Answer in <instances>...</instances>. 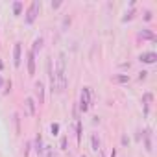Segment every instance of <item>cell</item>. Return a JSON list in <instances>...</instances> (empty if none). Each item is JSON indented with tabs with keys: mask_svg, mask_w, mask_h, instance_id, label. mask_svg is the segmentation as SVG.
Instances as JSON below:
<instances>
[{
	"mask_svg": "<svg viewBox=\"0 0 157 157\" xmlns=\"http://www.w3.org/2000/svg\"><path fill=\"white\" fill-rule=\"evenodd\" d=\"M26 113L32 117L35 115V100L33 98H26Z\"/></svg>",
	"mask_w": 157,
	"mask_h": 157,
	"instance_id": "9c48e42d",
	"label": "cell"
},
{
	"mask_svg": "<svg viewBox=\"0 0 157 157\" xmlns=\"http://www.w3.org/2000/svg\"><path fill=\"white\" fill-rule=\"evenodd\" d=\"M82 157H85V155H82Z\"/></svg>",
	"mask_w": 157,
	"mask_h": 157,
	"instance_id": "4316f807",
	"label": "cell"
},
{
	"mask_svg": "<svg viewBox=\"0 0 157 157\" xmlns=\"http://www.w3.org/2000/svg\"><path fill=\"white\" fill-rule=\"evenodd\" d=\"M91 105V87H83L82 91V98H80V109L85 113Z\"/></svg>",
	"mask_w": 157,
	"mask_h": 157,
	"instance_id": "3957f363",
	"label": "cell"
},
{
	"mask_svg": "<svg viewBox=\"0 0 157 157\" xmlns=\"http://www.w3.org/2000/svg\"><path fill=\"white\" fill-rule=\"evenodd\" d=\"M139 59H140L142 63H148V65H150V63H155V61H157V54H155V52H144V54L139 56Z\"/></svg>",
	"mask_w": 157,
	"mask_h": 157,
	"instance_id": "277c9868",
	"label": "cell"
},
{
	"mask_svg": "<svg viewBox=\"0 0 157 157\" xmlns=\"http://www.w3.org/2000/svg\"><path fill=\"white\" fill-rule=\"evenodd\" d=\"M111 80H113L115 83H128V82H129V76H128V74H120V76H113Z\"/></svg>",
	"mask_w": 157,
	"mask_h": 157,
	"instance_id": "8fae6325",
	"label": "cell"
},
{
	"mask_svg": "<svg viewBox=\"0 0 157 157\" xmlns=\"http://www.w3.org/2000/svg\"><path fill=\"white\" fill-rule=\"evenodd\" d=\"M151 100H153V94H151V93H146V94L142 96V104L146 105V113H148V105H150Z\"/></svg>",
	"mask_w": 157,
	"mask_h": 157,
	"instance_id": "5bb4252c",
	"label": "cell"
},
{
	"mask_svg": "<svg viewBox=\"0 0 157 157\" xmlns=\"http://www.w3.org/2000/svg\"><path fill=\"white\" fill-rule=\"evenodd\" d=\"M39 8H41V2H39V0H33V2L30 4V8H28V11H26V19H24L26 24H32V22L37 19Z\"/></svg>",
	"mask_w": 157,
	"mask_h": 157,
	"instance_id": "7a4b0ae2",
	"label": "cell"
},
{
	"mask_svg": "<svg viewBox=\"0 0 157 157\" xmlns=\"http://www.w3.org/2000/svg\"><path fill=\"white\" fill-rule=\"evenodd\" d=\"M133 13H135V11H133V8H131V10H129V11H128V13H126V17H124V19H122V21H124V22H126V21H129V19H131V17H133Z\"/></svg>",
	"mask_w": 157,
	"mask_h": 157,
	"instance_id": "ac0fdd59",
	"label": "cell"
},
{
	"mask_svg": "<svg viewBox=\"0 0 157 157\" xmlns=\"http://www.w3.org/2000/svg\"><path fill=\"white\" fill-rule=\"evenodd\" d=\"M46 157H56V155H54V151H52V150H46Z\"/></svg>",
	"mask_w": 157,
	"mask_h": 157,
	"instance_id": "d4e9b609",
	"label": "cell"
},
{
	"mask_svg": "<svg viewBox=\"0 0 157 157\" xmlns=\"http://www.w3.org/2000/svg\"><path fill=\"white\" fill-rule=\"evenodd\" d=\"M28 74H30V76L35 74V54H33L32 50L28 52Z\"/></svg>",
	"mask_w": 157,
	"mask_h": 157,
	"instance_id": "5b68a950",
	"label": "cell"
},
{
	"mask_svg": "<svg viewBox=\"0 0 157 157\" xmlns=\"http://www.w3.org/2000/svg\"><path fill=\"white\" fill-rule=\"evenodd\" d=\"M144 19H146V21H151V11H146V13H144Z\"/></svg>",
	"mask_w": 157,
	"mask_h": 157,
	"instance_id": "603a6c76",
	"label": "cell"
},
{
	"mask_svg": "<svg viewBox=\"0 0 157 157\" xmlns=\"http://www.w3.org/2000/svg\"><path fill=\"white\" fill-rule=\"evenodd\" d=\"M146 76H148V72H146V70L139 72V80H140V82H142V80H146Z\"/></svg>",
	"mask_w": 157,
	"mask_h": 157,
	"instance_id": "d6986e66",
	"label": "cell"
},
{
	"mask_svg": "<svg viewBox=\"0 0 157 157\" xmlns=\"http://www.w3.org/2000/svg\"><path fill=\"white\" fill-rule=\"evenodd\" d=\"M30 148H32V142H28V144H26V148H24V157L30 153Z\"/></svg>",
	"mask_w": 157,
	"mask_h": 157,
	"instance_id": "44dd1931",
	"label": "cell"
},
{
	"mask_svg": "<svg viewBox=\"0 0 157 157\" xmlns=\"http://www.w3.org/2000/svg\"><path fill=\"white\" fill-rule=\"evenodd\" d=\"M2 85H4V80H2V76H0V89H2Z\"/></svg>",
	"mask_w": 157,
	"mask_h": 157,
	"instance_id": "484cf974",
	"label": "cell"
},
{
	"mask_svg": "<svg viewBox=\"0 0 157 157\" xmlns=\"http://www.w3.org/2000/svg\"><path fill=\"white\" fill-rule=\"evenodd\" d=\"M57 129H59V126H57V124H54V126H52V135H56V133H57Z\"/></svg>",
	"mask_w": 157,
	"mask_h": 157,
	"instance_id": "cb8c5ba5",
	"label": "cell"
},
{
	"mask_svg": "<svg viewBox=\"0 0 157 157\" xmlns=\"http://www.w3.org/2000/svg\"><path fill=\"white\" fill-rule=\"evenodd\" d=\"M35 151H37L39 155L44 151V146H43V137H41V135H37V137H35Z\"/></svg>",
	"mask_w": 157,
	"mask_h": 157,
	"instance_id": "30bf717a",
	"label": "cell"
},
{
	"mask_svg": "<svg viewBox=\"0 0 157 157\" xmlns=\"http://www.w3.org/2000/svg\"><path fill=\"white\" fill-rule=\"evenodd\" d=\"M21 43H15V48H13V63L15 67H21Z\"/></svg>",
	"mask_w": 157,
	"mask_h": 157,
	"instance_id": "52a82bcc",
	"label": "cell"
},
{
	"mask_svg": "<svg viewBox=\"0 0 157 157\" xmlns=\"http://www.w3.org/2000/svg\"><path fill=\"white\" fill-rule=\"evenodd\" d=\"M13 11H15V15H21V11H22V2H15V4H13Z\"/></svg>",
	"mask_w": 157,
	"mask_h": 157,
	"instance_id": "e0dca14e",
	"label": "cell"
},
{
	"mask_svg": "<svg viewBox=\"0 0 157 157\" xmlns=\"http://www.w3.org/2000/svg\"><path fill=\"white\" fill-rule=\"evenodd\" d=\"M139 37H142V39H150V41H155V33H153L151 30H142V32L139 33Z\"/></svg>",
	"mask_w": 157,
	"mask_h": 157,
	"instance_id": "7c38bea8",
	"label": "cell"
},
{
	"mask_svg": "<svg viewBox=\"0 0 157 157\" xmlns=\"http://www.w3.org/2000/svg\"><path fill=\"white\" fill-rule=\"evenodd\" d=\"M41 46H43V37H37V39H35V43H33L32 52H33V54H37V50H41Z\"/></svg>",
	"mask_w": 157,
	"mask_h": 157,
	"instance_id": "9a60e30c",
	"label": "cell"
},
{
	"mask_svg": "<svg viewBox=\"0 0 157 157\" xmlns=\"http://www.w3.org/2000/svg\"><path fill=\"white\" fill-rule=\"evenodd\" d=\"M61 150H67V137L61 139Z\"/></svg>",
	"mask_w": 157,
	"mask_h": 157,
	"instance_id": "ffe728a7",
	"label": "cell"
},
{
	"mask_svg": "<svg viewBox=\"0 0 157 157\" xmlns=\"http://www.w3.org/2000/svg\"><path fill=\"white\" fill-rule=\"evenodd\" d=\"M10 91H11V82H8V83H6V91H4V94H8Z\"/></svg>",
	"mask_w": 157,
	"mask_h": 157,
	"instance_id": "7402d4cb",
	"label": "cell"
},
{
	"mask_svg": "<svg viewBox=\"0 0 157 157\" xmlns=\"http://www.w3.org/2000/svg\"><path fill=\"white\" fill-rule=\"evenodd\" d=\"M144 146H146L148 151H151V129L150 128L144 129Z\"/></svg>",
	"mask_w": 157,
	"mask_h": 157,
	"instance_id": "ba28073f",
	"label": "cell"
},
{
	"mask_svg": "<svg viewBox=\"0 0 157 157\" xmlns=\"http://www.w3.org/2000/svg\"><path fill=\"white\" fill-rule=\"evenodd\" d=\"M35 94H37V100H39V105L44 104V85L41 82L35 83Z\"/></svg>",
	"mask_w": 157,
	"mask_h": 157,
	"instance_id": "8992f818",
	"label": "cell"
},
{
	"mask_svg": "<svg viewBox=\"0 0 157 157\" xmlns=\"http://www.w3.org/2000/svg\"><path fill=\"white\" fill-rule=\"evenodd\" d=\"M48 74H50V83H52V93H63L67 89V57L65 52L59 54L57 57V67L56 72H52V65L48 61Z\"/></svg>",
	"mask_w": 157,
	"mask_h": 157,
	"instance_id": "6da1fadb",
	"label": "cell"
},
{
	"mask_svg": "<svg viewBox=\"0 0 157 157\" xmlns=\"http://www.w3.org/2000/svg\"><path fill=\"white\" fill-rule=\"evenodd\" d=\"M93 150H94V151L100 150V139H98L96 135H93Z\"/></svg>",
	"mask_w": 157,
	"mask_h": 157,
	"instance_id": "2e32d148",
	"label": "cell"
},
{
	"mask_svg": "<svg viewBox=\"0 0 157 157\" xmlns=\"http://www.w3.org/2000/svg\"><path fill=\"white\" fill-rule=\"evenodd\" d=\"M82 133H83V126H82L80 120H78L76 122V137H78V142H82Z\"/></svg>",
	"mask_w": 157,
	"mask_h": 157,
	"instance_id": "4fadbf2b",
	"label": "cell"
}]
</instances>
